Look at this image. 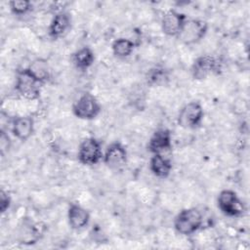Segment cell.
Segmentation results:
<instances>
[{
	"label": "cell",
	"mask_w": 250,
	"mask_h": 250,
	"mask_svg": "<svg viewBox=\"0 0 250 250\" xmlns=\"http://www.w3.org/2000/svg\"><path fill=\"white\" fill-rule=\"evenodd\" d=\"M203 224L202 213L195 207L182 209L174 218L173 227L182 235L195 233Z\"/></svg>",
	"instance_id": "6da1fadb"
},
{
	"label": "cell",
	"mask_w": 250,
	"mask_h": 250,
	"mask_svg": "<svg viewBox=\"0 0 250 250\" xmlns=\"http://www.w3.org/2000/svg\"><path fill=\"white\" fill-rule=\"evenodd\" d=\"M102 105L98 99L91 93L81 94L72 104V113L81 120H93L99 116Z\"/></svg>",
	"instance_id": "7a4b0ae2"
},
{
	"label": "cell",
	"mask_w": 250,
	"mask_h": 250,
	"mask_svg": "<svg viewBox=\"0 0 250 250\" xmlns=\"http://www.w3.org/2000/svg\"><path fill=\"white\" fill-rule=\"evenodd\" d=\"M217 205L220 211L228 217H241L245 211V204L237 193L229 188L222 189L217 197Z\"/></svg>",
	"instance_id": "3957f363"
},
{
	"label": "cell",
	"mask_w": 250,
	"mask_h": 250,
	"mask_svg": "<svg viewBox=\"0 0 250 250\" xmlns=\"http://www.w3.org/2000/svg\"><path fill=\"white\" fill-rule=\"evenodd\" d=\"M104 150L101 142L94 138L88 137L81 141L77 150L78 161L85 166H93L103 161Z\"/></svg>",
	"instance_id": "277c9868"
},
{
	"label": "cell",
	"mask_w": 250,
	"mask_h": 250,
	"mask_svg": "<svg viewBox=\"0 0 250 250\" xmlns=\"http://www.w3.org/2000/svg\"><path fill=\"white\" fill-rule=\"evenodd\" d=\"M39 83L26 68L19 69L16 73L15 90L21 98L29 101H35L40 97L41 89Z\"/></svg>",
	"instance_id": "5b68a950"
},
{
	"label": "cell",
	"mask_w": 250,
	"mask_h": 250,
	"mask_svg": "<svg viewBox=\"0 0 250 250\" xmlns=\"http://www.w3.org/2000/svg\"><path fill=\"white\" fill-rule=\"evenodd\" d=\"M222 61L211 55H202L197 57L190 67V73L193 79L203 80L210 75L219 74L222 70Z\"/></svg>",
	"instance_id": "8992f818"
},
{
	"label": "cell",
	"mask_w": 250,
	"mask_h": 250,
	"mask_svg": "<svg viewBox=\"0 0 250 250\" xmlns=\"http://www.w3.org/2000/svg\"><path fill=\"white\" fill-rule=\"evenodd\" d=\"M204 117V109L200 102L191 101L179 111L178 124L186 129H195L202 123Z\"/></svg>",
	"instance_id": "52a82bcc"
},
{
	"label": "cell",
	"mask_w": 250,
	"mask_h": 250,
	"mask_svg": "<svg viewBox=\"0 0 250 250\" xmlns=\"http://www.w3.org/2000/svg\"><path fill=\"white\" fill-rule=\"evenodd\" d=\"M208 31V23L200 19H187L178 39L186 45H193L200 42Z\"/></svg>",
	"instance_id": "ba28073f"
},
{
	"label": "cell",
	"mask_w": 250,
	"mask_h": 250,
	"mask_svg": "<svg viewBox=\"0 0 250 250\" xmlns=\"http://www.w3.org/2000/svg\"><path fill=\"white\" fill-rule=\"evenodd\" d=\"M128 152L123 144L120 142L110 143L104 151L103 162L106 167L112 170H118L124 167L127 163Z\"/></svg>",
	"instance_id": "9c48e42d"
},
{
	"label": "cell",
	"mask_w": 250,
	"mask_h": 250,
	"mask_svg": "<svg viewBox=\"0 0 250 250\" xmlns=\"http://www.w3.org/2000/svg\"><path fill=\"white\" fill-rule=\"evenodd\" d=\"M188 17L177 10L171 9L165 12L161 18V30L169 37H178Z\"/></svg>",
	"instance_id": "30bf717a"
},
{
	"label": "cell",
	"mask_w": 250,
	"mask_h": 250,
	"mask_svg": "<svg viewBox=\"0 0 250 250\" xmlns=\"http://www.w3.org/2000/svg\"><path fill=\"white\" fill-rule=\"evenodd\" d=\"M147 150L151 153H164L172 148V134L167 128L155 130L148 139Z\"/></svg>",
	"instance_id": "8fae6325"
},
{
	"label": "cell",
	"mask_w": 250,
	"mask_h": 250,
	"mask_svg": "<svg viewBox=\"0 0 250 250\" xmlns=\"http://www.w3.org/2000/svg\"><path fill=\"white\" fill-rule=\"evenodd\" d=\"M35 123L30 115L17 116L12 121L11 132L16 139L21 142L27 141L34 133Z\"/></svg>",
	"instance_id": "7c38bea8"
},
{
	"label": "cell",
	"mask_w": 250,
	"mask_h": 250,
	"mask_svg": "<svg viewBox=\"0 0 250 250\" xmlns=\"http://www.w3.org/2000/svg\"><path fill=\"white\" fill-rule=\"evenodd\" d=\"M71 26V17L67 12L61 11L55 14L49 26L48 35L53 40H58L64 36Z\"/></svg>",
	"instance_id": "4fadbf2b"
},
{
	"label": "cell",
	"mask_w": 250,
	"mask_h": 250,
	"mask_svg": "<svg viewBox=\"0 0 250 250\" xmlns=\"http://www.w3.org/2000/svg\"><path fill=\"white\" fill-rule=\"evenodd\" d=\"M89 211L77 203H70L67 209V221L71 229L80 230L90 223Z\"/></svg>",
	"instance_id": "5bb4252c"
},
{
	"label": "cell",
	"mask_w": 250,
	"mask_h": 250,
	"mask_svg": "<svg viewBox=\"0 0 250 250\" xmlns=\"http://www.w3.org/2000/svg\"><path fill=\"white\" fill-rule=\"evenodd\" d=\"M148 168L155 177L159 179H166L172 172L173 164L172 161L162 153H154L149 159Z\"/></svg>",
	"instance_id": "9a60e30c"
},
{
	"label": "cell",
	"mask_w": 250,
	"mask_h": 250,
	"mask_svg": "<svg viewBox=\"0 0 250 250\" xmlns=\"http://www.w3.org/2000/svg\"><path fill=\"white\" fill-rule=\"evenodd\" d=\"M70 60L77 69L84 71L93 65L95 62V53L90 47L84 46L72 53Z\"/></svg>",
	"instance_id": "2e32d148"
},
{
	"label": "cell",
	"mask_w": 250,
	"mask_h": 250,
	"mask_svg": "<svg viewBox=\"0 0 250 250\" xmlns=\"http://www.w3.org/2000/svg\"><path fill=\"white\" fill-rule=\"evenodd\" d=\"M25 68L41 84H44L50 79L51 69L47 60L45 59H35Z\"/></svg>",
	"instance_id": "e0dca14e"
},
{
	"label": "cell",
	"mask_w": 250,
	"mask_h": 250,
	"mask_svg": "<svg viewBox=\"0 0 250 250\" xmlns=\"http://www.w3.org/2000/svg\"><path fill=\"white\" fill-rule=\"evenodd\" d=\"M136 47V44L125 37H120L115 39L111 44L112 54L119 59H125L132 55Z\"/></svg>",
	"instance_id": "ac0fdd59"
},
{
	"label": "cell",
	"mask_w": 250,
	"mask_h": 250,
	"mask_svg": "<svg viewBox=\"0 0 250 250\" xmlns=\"http://www.w3.org/2000/svg\"><path fill=\"white\" fill-rule=\"evenodd\" d=\"M170 79L169 71L163 66H154L146 73V81L152 86H164Z\"/></svg>",
	"instance_id": "d6986e66"
},
{
	"label": "cell",
	"mask_w": 250,
	"mask_h": 250,
	"mask_svg": "<svg viewBox=\"0 0 250 250\" xmlns=\"http://www.w3.org/2000/svg\"><path fill=\"white\" fill-rule=\"evenodd\" d=\"M32 3L28 0H13L9 2V8L13 15L23 16L32 10Z\"/></svg>",
	"instance_id": "ffe728a7"
},
{
	"label": "cell",
	"mask_w": 250,
	"mask_h": 250,
	"mask_svg": "<svg viewBox=\"0 0 250 250\" xmlns=\"http://www.w3.org/2000/svg\"><path fill=\"white\" fill-rule=\"evenodd\" d=\"M12 146V141L9 137V135L6 133V131H4L3 129L1 130V134H0V150H1V154L5 155L7 152H9L10 148Z\"/></svg>",
	"instance_id": "44dd1931"
},
{
	"label": "cell",
	"mask_w": 250,
	"mask_h": 250,
	"mask_svg": "<svg viewBox=\"0 0 250 250\" xmlns=\"http://www.w3.org/2000/svg\"><path fill=\"white\" fill-rule=\"evenodd\" d=\"M11 203H12V198L10 194L4 189H2L0 191V212L2 214L5 213L11 207Z\"/></svg>",
	"instance_id": "7402d4cb"
}]
</instances>
